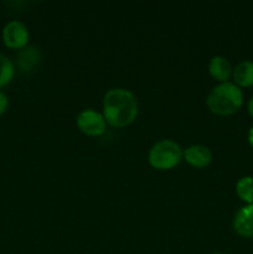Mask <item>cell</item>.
Here are the masks:
<instances>
[{
  "label": "cell",
  "mask_w": 253,
  "mask_h": 254,
  "mask_svg": "<svg viewBox=\"0 0 253 254\" xmlns=\"http://www.w3.org/2000/svg\"><path fill=\"white\" fill-rule=\"evenodd\" d=\"M77 128L87 136H101L106 133L107 122L103 114L94 109H83L77 116Z\"/></svg>",
  "instance_id": "277c9868"
},
{
  "label": "cell",
  "mask_w": 253,
  "mask_h": 254,
  "mask_svg": "<svg viewBox=\"0 0 253 254\" xmlns=\"http://www.w3.org/2000/svg\"><path fill=\"white\" fill-rule=\"evenodd\" d=\"M184 158V151L176 141L161 139L150 148L148 154L149 165L156 170H171L179 165Z\"/></svg>",
  "instance_id": "3957f363"
},
{
  "label": "cell",
  "mask_w": 253,
  "mask_h": 254,
  "mask_svg": "<svg viewBox=\"0 0 253 254\" xmlns=\"http://www.w3.org/2000/svg\"><path fill=\"white\" fill-rule=\"evenodd\" d=\"M41 60V54L35 46H26L17 55V67L21 72H31L36 68Z\"/></svg>",
  "instance_id": "9c48e42d"
},
{
  "label": "cell",
  "mask_w": 253,
  "mask_h": 254,
  "mask_svg": "<svg viewBox=\"0 0 253 254\" xmlns=\"http://www.w3.org/2000/svg\"><path fill=\"white\" fill-rule=\"evenodd\" d=\"M213 254H223V253H213Z\"/></svg>",
  "instance_id": "2e32d148"
},
{
  "label": "cell",
  "mask_w": 253,
  "mask_h": 254,
  "mask_svg": "<svg viewBox=\"0 0 253 254\" xmlns=\"http://www.w3.org/2000/svg\"><path fill=\"white\" fill-rule=\"evenodd\" d=\"M247 108H248V113H250V116L253 118V97L250 99V102H248Z\"/></svg>",
  "instance_id": "5bb4252c"
},
{
  "label": "cell",
  "mask_w": 253,
  "mask_h": 254,
  "mask_svg": "<svg viewBox=\"0 0 253 254\" xmlns=\"http://www.w3.org/2000/svg\"><path fill=\"white\" fill-rule=\"evenodd\" d=\"M138 99L126 88H112L103 97V117L113 128H126L138 117Z\"/></svg>",
  "instance_id": "6da1fadb"
},
{
  "label": "cell",
  "mask_w": 253,
  "mask_h": 254,
  "mask_svg": "<svg viewBox=\"0 0 253 254\" xmlns=\"http://www.w3.org/2000/svg\"><path fill=\"white\" fill-rule=\"evenodd\" d=\"M248 143H250V145L253 148V127L250 129V131H248Z\"/></svg>",
  "instance_id": "9a60e30c"
},
{
  "label": "cell",
  "mask_w": 253,
  "mask_h": 254,
  "mask_svg": "<svg viewBox=\"0 0 253 254\" xmlns=\"http://www.w3.org/2000/svg\"><path fill=\"white\" fill-rule=\"evenodd\" d=\"M233 83L240 88L253 86V61H242L232 71Z\"/></svg>",
  "instance_id": "30bf717a"
},
{
  "label": "cell",
  "mask_w": 253,
  "mask_h": 254,
  "mask_svg": "<svg viewBox=\"0 0 253 254\" xmlns=\"http://www.w3.org/2000/svg\"><path fill=\"white\" fill-rule=\"evenodd\" d=\"M184 159L190 166L196 169H203L208 166L212 161V153L207 146L195 144L184 151Z\"/></svg>",
  "instance_id": "52a82bcc"
},
{
  "label": "cell",
  "mask_w": 253,
  "mask_h": 254,
  "mask_svg": "<svg viewBox=\"0 0 253 254\" xmlns=\"http://www.w3.org/2000/svg\"><path fill=\"white\" fill-rule=\"evenodd\" d=\"M15 68L11 60L7 59L5 55L0 54V88L5 87L11 82L14 77Z\"/></svg>",
  "instance_id": "7c38bea8"
},
{
  "label": "cell",
  "mask_w": 253,
  "mask_h": 254,
  "mask_svg": "<svg viewBox=\"0 0 253 254\" xmlns=\"http://www.w3.org/2000/svg\"><path fill=\"white\" fill-rule=\"evenodd\" d=\"M232 226L235 232L241 237H253V203L243 206L237 211Z\"/></svg>",
  "instance_id": "8992f818"
},
{
  "label": "cell",
  "mask_w": 253,
  "mask_h": 254,
  "mask_svg": "<svg viewBox=\"0 0 253 254\" xmlns=\"http://www.w3.org/2000/svg\"><path fill=\"white\" fill-rule=\"evenodd\" d=\"M7 107H9V98L4 92L0 91V116L7 111Z\"/></svg>",
  "instance_id": "4fadbf2b"
},
{
  "label": "cell",
  "mask_w": 253,
  "mask_h": 254,
  "mask_svg": "<svg viewBox=\"0 0 253 254\" xmlns=\"http://www.w3.org/2000/svg\"><path fill=\"white\" fill-rule=\"evenodd\" d=\"M236 193L247 205L253 203V178L243 176L236 184Z\"/></svg>",
  "instance_id": "8fae6325"
},
{
  "label": "cell",
  "mask_w": 253,
  "mask_h": 254,
  "mask_svg": "<svg viewBox=\"0 0 253 254\" xmlns=\"http://www.w3.org/2000/svg\"><path fill=\"white\" fill-rule=\"evenodd\" d=\"M207 108L217 116H231L243 104L242 89L233 82H223L213 87L206 98Z\"/></svg>",
  "instance_id": "7a4b0ae2"
},
{
  "label": "cell",
  "mask_w": 253,
  "mask_h": 254,
  "mask_svg": "<svg viewBox=\"0 0 253 254\" xmlns=\"http://www.w3.org/2000/svg\"><path fill=\"white\" fill-rule=\"evenodd\" d=\"M232 66L230 61L223 56H213L208 64V72L211 77L218 81L220 83L228 82L230 77L232 76Z\"/></svg>",
  "instance_id": "ba28073f"
},
{
  "label": "cell",
  "mask_w": 253,
  "mask_h": 254,
  "mask_svg": "<svg viewBox=\"0 0 253 254\" xmlns=\"http://www.w3.org/2000/svg\"><path fill=\"white\" fill-rule=\"evenodd\" d=\"M29 30L24 22L19 20L9 21L2 29V41L6 47L11 50H22L29 42Z\"/></svg>",
  "instance_id": "5b68a950"
}]
</instances>
